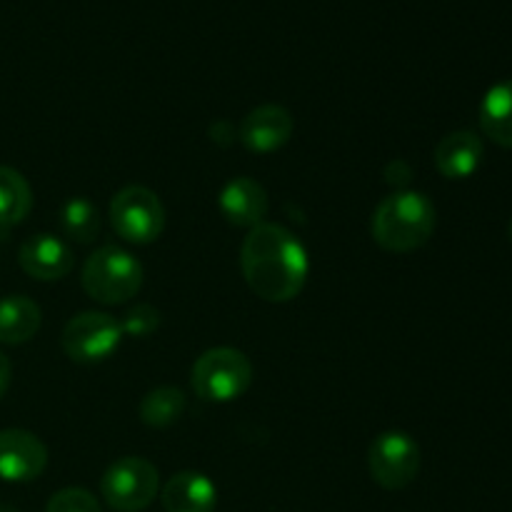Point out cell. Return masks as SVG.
I'll return each mask as SVG.
<instances>
[{
  "mask_svg": "<svg viewBox=\"0 0 512 512\" xmlns=\"http://www.w3.org/2000/svg\"><path fill=\"white\" fill-rule=\"evenodd\" d=\"M33 210L30 183L15 168L0 165V230H10L23 223Z\"/></svg>",
  "mask_w": 512,
  "mask_h": 512,
  "instance_id": "e0dca14e",
  "label": "cell"
},
{
  "mask_svg": "<svg viewBox=\"0 0 512 512\" xmlns=\"http://www.w3.org/2000/svg\"><path fill=\"white\" fill-rule=\"evenodd\" d=\"M48 465V448L30 430H0V478L5 483H30Z\"/></svg>",
  "mask_w": 512,
  "mask_h": 512,
  "instance_id": "9c48e42d",
  "label": "cell"
},
{
  "mask_svg": "<svg viewBox=\"0 0 512 512\" xmlns=\"http://www.w3.org/2000/svg\"><path fill=\"white\" fill-rule=\"evenodd\" d=\"M160 493V475L150 460L120 458L105 470L100 495L115 512H143Z\"/></svg>",
  "mask_w": 512,
  "mask_h": 512,
  "instance_id": "5b68a950",
  "label": "cell"
},
{
  "mask_svg": "<svg viewBox=\"0 0 512 512\" xmlns=\"http://www.w3.org/2000/svg\"><path fill=\"white\" fill-rule=\"evenodd\" d=\"M240 268L248 288L268 303H290L308 283V250L295 233L278 223L248 230L240 248Z\"/></svg>",
  "mask_w": 512,
  "mask_h": 512,
  "instance_id": "6da1fadb",
  "label": "cell"
},
{
  "mask_svg": "<svg viewBox=\"0 0 512 512\" xmlns=\"http://www.w3.org/2000/svg\"><path fill=\"white\" fill-rule=\"evenodd\" d=\"M120 340H123L120 320L108 313H98V310L73 315L60 335L65 355L80 365H95L108 360L120 348Z\"/></svg>",
  "mask_w": 512,
  "mask_h": 512,
  "instance_id": "52a82bcc",
  "label": "cell"
},
{
  "mask_svg": "<svg viewBox=\"0 0 512 512\" xmlns=\"http://www.w3.org/2000/svg\"><path fill=\"white\" fill-rule=\"evenodd\" d=\"M293 130L295 120L290 110L283 105L268 103L245 115L238 138L253 153H275L293 138Z\"/></svg>",
  "mask_w": 512,
  "mask_h": 512,
  "instance_id": "30bf717a",
  "label": "cell"
},
{
  "mask_svg": "<svg viewBox=\"0 0 512 512\" xmlns=\"http://www.w3.org/2000/svg\"><path fill=\"white\" fill-rule=\"evenodd\" d=\"M508 238H510V243H512V220L508 223Z\"/></svg>",
  "mask_w": 512,
  "mask_h": 512,
  "instance_id": "603a6c76",
  "label": "cell"
},
{
  "mask_svg": "<svg viewBox=\"0 0 512 512\" xmlns=\"http://www.w3.org/2000/svg\"><path fill=\"white\" fill-rule=\"evenodd\" d=\"M190 380L205 403H233L253 383V365L235 348H210L195 360Z\"/></svg>",
  "mask_w": 512,
  "mask_h": 512,
  "instance_id": "277c9868",
  "label": "cell"
},
{
  "mask_svg": "<svg viewBox=\"0 0 512 512\" xmlns=\"http://www.w3.org/2000/svg\"><path fill=\"white\" fill-rule=\"evenodd\" d=\"M83 290L103 305H123L143 288V265L120 245H100L83 265Z\"/></svg>",
  "mask_w": 512,
  "mask_h": 512,
  "instance_id": "3957f363",
  "label": "cell"
},
{
  "mask_svg": "<svg viewBox=\"0 0 512 512\" xmlns=\"http://www.w3.org/2000/svg\"><path fill=\"white\" fill-rule=\"evenodd\" d=\"M438 213L428 195L415 190H395L383 198L373 213V240L388 253H413L435 233Z\"/></svg>",
  "mask_w": 512,
  "mask_h": 512,
  "instance_id": "7a4b0ae2",
  "label": "cell"
},
{
  "mask_svg": "<svg viewBox=\"0 0 512 512\" xmlns=\"http://www.w3.org/2000/svg\"><path fill=\"white\" fill-rule=\"evenodd\" d=\"M18 263L30 278L53 283V280L65 278L73 270V250L65 240L55 238L50 233L30 235L18 250Z\"/></svg>",
  "mask_w": 512,
  "mask_h": 512,
  "instance_id": "8fae6325",
  "label": "cell"
},
{
  "mask_svg": "<svg viewBox=\"0 0 512 512\" xmlns=\"http://www.w3.org/2000/svg\"><path fill=\"white\" fill-rule=\"evenodd\" d=\"M45 512H103L98 498L85 488H63L48 500Z\"/></svg>",
  "mask_w": 512,
  "mask_h": 512,
  "instance_id": "44dd1931",
  "label": "cell"
},
{
  "mask_svg": "<svg viewBox=\"0 0 512 512\" xmlns=\"http://www.w3.org/2000/svg\"><path fill=\"white\" fill-rule=\"evenodd\" d=\"M220 213L235 228H255L265 223L270 200L263 185L253 178H233L218 198Z\"/></svg>",
  "mask_w": 512,
  "mask_h": 512,
  "instance_id": "7c38bea8",
  "label": "cell"
},
{
  "mask_svg": "<svg viewBox=\"0 0 512 512\" xmlns=\"http://www.w3.org/2000/svg\"><path fill=\"white\" fill-rule=\"evenodd\" d=\"M483 140L473 130H455L435 145V168L448 180H465L483 163Z\"/></svg>",
  "mask_w": 512,
  "mask_h": 512,
  "instance_id": "5bb4252c",
  "label": "cell"
},
{
  "mask_svg": "<svg viewBox=\"0 0 512 512\" xmlns=\"http://www.w3.org/2000/svg\"><path fill=\"white\" fill-rule=\"evenodd\" d=\"M140 420H143L148 428H170L173 423H178L185 413V393L173 385H163V388H155L150 393H145V398L140 400Z\"/></svg>",
  "mask_w": 512,
  "mask_h": 512,
  "instance_id": "ac0fdd59",
  "label": "cell"
},
{
  "mask_svg": "<svg viewBox=\"0 0 512 512\" xmlns=\"http://www.w3.org/2000/svg\"><path fill=\"white\" fill-rule=\"evenodd\" d=\"M10 378H13V365L5 358V353H0V400L5 398L10 388Z\"/></svg>",
  "mask_w": 512,
  "mask_h": 512,
  "instance_id": "7402d4cb",
  "label": "cell"
},
{
  "mask_svg": "<svg viewBox=\"0 0 512 512\" xmlns=\"http://www.w3.org/2000/svg\"><path fill=\"white\" fill-rule=\"evenodd\" d=\"M480 128L495 145L512 148V80L493 85L480 103Z\"/></svg>",
  "mask_w": 512,
  "mask_h": 512,
  "instance_id": "2e32d148",
  "label": "cell"
},
{
  "mask_svg": "<svg viewBox=\"0 0 512 512\" xmlns=\"http://www.w3.org/2000/svg\"><path fill=\"white\" fill-rule=\"evenodd\" d=\"M160 503H163L165 512H215L218 488L208 475L183 470L163 485Z\"/></svg>",
  "mask_w": 512,
  "mask_h": 512,
  "instance_id": "4fadbf2b",
  "label": "cell"
},
{
  "mask_svg": "<svg viewBox=\"0 0 512 512\" xmlns=\"http://www.w3.org/2000/svg\"><path fill=\"white\" fill-rule=\"evenodd\" d=\"M368 468L380 488H408L420 473V445L403 430H388L370 443Z\"/></svg>",
  "mask_w": 512,
  "mask_h": 512,
  "instance_id": "ba28073f",
  "label": "cell"
},
{
  "mask_svg": "<svg viewBox=\"0 0 512 512\" xmlns=\"http://www.w3.org/2000/svg\"><path fill=\"white\" fill-rule=\"evenodd\" d=\"M43 323V313L28 295H5L0 300V343L23 345L35 338Z\"/></svg>",
  "mask_w": 512,
  "mask_h": 512,
  "instance_id": "9a60e30c",
  "label": "cell"
},
{
  "mask_svg": "<svg viewBox=\"0 0 512 512\" xmlns=\"http://www.w3.org/2000/svg\"><path fill=\"white\" fill-rule=\"evenodd\" d=\"M110 225L125 243H155L165 228V208L150 188L128 185L110 203Z\"/></svg>",
  "mask_w": 512,
  "mask_h": 512,
  "instance_id": "8992f818",
  "label": "cell"
},
{
  "mask_svg": "<svg viewBox=\"0 0 512 512\" xmlns=\"http://www.w3.org/2000/svg\"><path fill=\"white\" fill-rule=\"evenodd\" d=\"M60 228L73 243H93L100 233L98 208L88 198H70L60 210Z\"/></svg>",
  "mask_w": 512,
  "mask_h": 512,
  "instance_id": "d6986e66",
  "label": "cell"
},
{
  "mask_svg": "<svg viewBox=\"0 0 512 512\" xmlns=\"http://www.w3.org/2000/svg\"><path fill=\"white\" fill-rule=\"evenodd\" d=\"M123 335L128 338H148L160 328V310L150 303H135L120 320Z\"/></svg>",
  "mask_w": 512,
  "mask_h": 512,
  "instance_id": "ffe728a7",
  "label": "cell"
}]
</instances>
